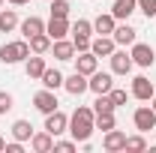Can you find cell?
Returning a JSON list of instances; mask_svg holds the SVG:
<instances>
[{
	"label": "cell",
	"mask_w": 156,
	"mask_h": 153,
	"mask_svg": "<svg viewBox=\"0 0 156 153\" xmlns=\"http://www.w3.org/2000/svg\"><path fill=\"white\" fill-rule=\"evenodd\" d=\"M96 129V114H93V108H87V105H78L72 117H69V132L75 138L78 144H84V141H90V135Z\"/></svg>",
	"instance_id": "6da1fadb"
},
{
	"label": "cell",
	"mask_w": 156,
	"mask_h": 153,
	"mask_svg": "<svg viewBox=\"0 0 156 153\" xmlns=\"http://www.w3.org/2000/svg\"><path fill=\"white\" fill-rule=\"evenodd\" d=\"M30 54H33V51H30V42H27V39H15V42H6V45H0V60H3L6 66L24 63Z\"/></svg>",
	"instance_id": "7a4b0ae2"
},
{
	"label": "cell",
	"mask_w": 156,
	"mask_h": 153,
	"mask_svg": "<svg viewBox=\"0 0 156 153\" xmlns=\"http://www.w3.org/2000/svg\"><path fill=\"white\" fill-rule=\"evenodd\" d=\"M129 48H132L129 54H132V63H135V66L147 69V66H153V63H156V51H153V45H147V42H138V39H135Z\"/></svg>",
	"instance_id": "3957f363"
},
{
	"label": "cell",
	"mask_w": 156,
	"mask_h": 153,
	"mask_svg": "<svg viewBox=\"0 0 156 153\" xmlns=\"http://www.w3.org/2000/svg\"><path fill=\"white\" fill-rule=\"evenodd\" d=\"M132 123H135V129L138 132H153L156 129V111H153V105H141V108H135L132 111Z\"/></svg>",
	"instance_id": "277c9868"
},
{
	"label": "cell",
	"mask_w": 156,
	"mask_h": 153,
	"mask_svg": "<svg viewBox=\"0 0 156 153\" xmlns=\"http://www.w3.org/2000/svg\"><path fill=\"white\" fill-rule=\"evenodd\" d=\"M33 108H36L39 114H51V111H57L60 102H57V96H54V90L42 87L39 93H33Z\"/></svg>",
	"instance_id": "5b68a950"
},
{
	"label": "cell",
	"mask_w": 156,
	"mask_h": 153,
	"mask_svg": "<svg viewBox=\"0 0 156 153\" xmlns=\"http://www.w3.org/2000/svg\"><path fill=\"white\" fill-rule=\"evenodd\" d=\"M114 87V72H93V75H87V90H93V93H108Z\"/></svg>",
	"instance_id": "8992f818"
},
{
	"label": "cell",
	"mask_w": 156,
	"mask_h": 153,
	"mask_svg": "<svg viewBox=\"0 0 156 153\" xmlns=\"http://www.w3.org/2000/svg\"><path fill=\"white\" fill-rule=\"evenodd\" d=\"M42 129H45V132H51L54 135V138H57V135H63V132H69V117L63 114V111H51V114H45V126H42Z\"/></svg>",
	"instance_id": "52a82bcc"
},
{
	"label": "cell",
	"mask_w": 156,
	"mask_h": 153,
	"mask_svg": "<svg viewBox=\"0 0 156 153\" xmlns=\"http://www.w3.org/2000/svg\"><path fill=\"white\" fill-rule=\"evenodd\" d=\"M129 93L135 96L138 102H150V96L156 93V87H153V81H150L147 75H135V78H132V90H129Z\"/></svg>",
	"instance_id": "ba28073f"
},
{
	"label": "cell",
	"mask_w": 156,
	"mask_h": 153,
	"mask_svg": "<svg viewBox=\"0 0 156 153\" xmlns=\"http://www.w3.org/2000/svg\"><path fill=\"white\" fill-rule=\"evenodd\" d=\"M102 147H105V150L108 153H120L123 150V147H126V132H120V129H108V132L102 135Z\"/></svg>",
	"instance_id": "9c48e42d"
},
{
	"label": "cell",
	"mask_w": 156,
	"mask_h": 153,
	"mask_svg": "<svg viewBox=\"0 0 156 153\" xmlns=\"http://www.w3.org/2000/svg\"><path fill=\"white\" fill-rule=\"evenodd\" d=\"M90 51L96 57H111L117 51V42H114V36H96V39H90Z\"/></svg>",
	"instance_id": "30bf717a"
},
{
	"label": "cell",
	"mask_w": 156,
	"mask_h": 153,
	"mask_svg": "<svg viewBox=\"0 0 156 153\" xmlns=\"http://www.w3.org/2000/svg\"><path fill=\"white\" fill-rule=\"evenodd\" d=\"M108 60H111V72H114V75H129L132 66H135V63H132V54H126V51H114Z\"/></svg>",
	"instance_id": "8fae6325"
},
{
	"label": "cell",
	"mask_w": 156,
	"mask_h": 153,
	"mask_svg": "<svg viewBox=\"0 0 156 153\" xmlns=\"http://www.w3.org/2000/svg\"><path fill=\"white\" fill-rule=\"evenodd\" d=\"M99 69V57L93 54V51H81L75 57V72H81V75H93Z\"/></svg>",
	"instance_id": "7c38bea8"
},
{
	"label": "cell",
	"mask_w": 156,
	"mask_h": 153,
	"mask_svg": "<svg viewBox=\"0 0 156 153\" xmlns=\"http://www.w3.org/2000/svg\"><path fill=\"white\" fill-rule=\"evenodd\" d=\"M114 27H117V18L111 12H99L96 18H93V33H99V36H111Z\"/></svg>",
	"instance_id": "4fadbf2b"
},
{
	"label": "cell",
	"mask_w": 156,
	"mask_h": 153,
	"mask_svg": "<svg viewBox=\"0 0 156 153\" xmlns=\"http://www.w3.org/2000/svg\"><path fill=\"white\" fill-rule=\"evenodd\" d=\"M45 33L51 39H66L69 33H72V24L66 18H48V24H45Z\"/></svg>",
	"instance_id": "5bb4252c"
},
{
	"label": "cell",
	"mask_w": 156,
	"mask_h": 153,
	"mask_svg": "<svg viewBox=\"0 0 156 153\" xmlns=\"http://www.w3.org/2000/svg\"><path fill=\"white\" fill-rule=\"evenodd\" d=\"M45 69H48V66H45V57H42V54H30V57L24 60V72H27L30 81H39Z\"/></svg>",
	"instance_id": "9a60e30c"
},
{
	"label": "cell",
	"mask_w": 156,
	"mask_h": 153,
	"mask_svg": "<svg viewBox=\"0 0 156 153\" xmlns=\"http://www.w3.org/2000/svg\"><path fill=\"white\" fill-rule=\"evenodd\" d=\"M51 54L57 60H75V45H72V39H54L51 42Z\"/></svg>",
	"instance_id": "2e32d148"
},
{
	"label": "cell",
	"mask_w": 156,
	"mask_h": 153,
	"mask_svg": "<svg viewBox=\"0 0 156 153\" xmlns=\"http://www.w3.org/2000/svg\"><path fill=\"white\" fill-rule=\"evenodd\" d=\"M30 147H33V153H51L54 150V135L51 132H33V138H30Z\"/></svg>",
	"instance_id": "e0dca14e"
},
{
	"label": "cell",
	"mask_w": 156,
	"mask_h": 153,
	"mask_svg": "<svg viewBox=\"0 0 156 153\" xmlns=\"http://www.w3.org/2000/svg\"><path fill=\"white\" fill-rule=\"evenodd\" d=\"M63 87H66V93H72V96L87 93V75H81V72H72L69 78H63Z\"/></svg>",
	"instance_id": "ac0fdd59"
},
{
	"label": "cell",
	"mask_w": 156,
	"mask_h": 153,
	"mask_svg": "<svg viewBox=\"0 0 156 153\" xmlns=\"http://www.w3.org/2000/svg\"><path fill=\"white\" fill-rule=\"evenodd\" d=\"M132 12H138V0H114V6H111V15L117 21H126Z\"/></svg>",
	"instance_id": "d6986e66"
},
{
	"label": "cell",
	"mask_w": 156,
	"mask_h": 153,
	"mask_svg": "<svg viewBox=\"0 0 156 153\" xmlns=\"http://www.w3.org/2000/svg\"><path fill=\"white\" fill-rule=\"evenodd\" d=\"M18 27H21V36H24V39L36 36V33H45V21L39 18V15H30V18H24Z\"/></svg>",
	"instance_id": "ffe728a7"
},
{
	"label": "cell",
	"mask_w": 156,
	"mask_h": 153,
	"mask_svg": "<svg viewBox=\"0 0 156 153\" xmlns=\"http://www.w3.org/2000/svg\"><path fill=\"white\" fill-rule=\"evenodd\" d=\"M111 36H114L117 45H132V42L138 39V30H135V27H129V24H117Z\"/></svg>",
	"instance_id": "44dd1931"
},
{
	"label": "cell",
	"mask_w": 156,
	"mask_h": 153,
	"mask_svg": "<svg viewBox=\"0 0 156 153\" xmlns=\"http://www.w3.org/2000/svg\"><path fill=\"white\" fill-rule=\"evenodd\" d=\"M27 42H30V51H33V54H48L54 39L48 36V33H36V36H30Z\"/></svg>",
	"instance_id": "7402d4cb"
},
{
	"label": "cell",
	"mask_w": 156,
	"mask_h": 153,
	"mask_svg": "<svg viewBox=\"0 0 156 153\" xmlns=\"http://www.w3.org/2000/svg\"><path fill=\"white\" fill-rule=\"evenodd\" d=\"M18 12L15 9H0V33H12L18 27Z\"/></svg>",
	"instance_id": "603a6c76"
},
{
	"label": "cell",
	"mask_w": 156,
	"mask_h": 153,
	"mask_svg": "<svg viewBox=\"0 0 156 153\" xmlns=\"http://www.w3.org/2000/svg\"><path fill=\"white\" fill-rule=\"evenodd\" d=\"M12 138H15V141H30V138H33L30 120H15V123H12Z\"/></svg>",
	"instance_id": "cb8c5ba5"
},
{
	"label": "cell",
	"mask_w": 156,
	"mask_h": 153,
	"mask_svg": "<svg viewBox=\"0 0 156 153\" xmlns=\"http://www.w3.org/2000/svg\"><path fill=\"white\" fill-rule=\"evenodd\" d=\"M114 111H117V105L111 102V96H108V93H99L96 102H93V114H114Z\"/></svg>",
	"instance_id": "d4e9b609"
},
{
	"label": "cell",
	"mask_w": 156,
	"mask_h": 153,
	"mask_svg": "<svg viewBox=\"0 0 156 153\" xmlns=\"http://www.w3.org/2000/svg\"><path fill=\"white\" fill-rule=\"evenodd\" d=\"M39 81H42V87H48V90H57V87H63V72H57V69H45Z\"/></svg>",
	"instance_id": "484cf974"
},
{
	"label": "cell",
	"mask_w": 156,
	"mask_h": 153,
	"mask_svg": "<svg viewBox=\"0 0 156 153\" xmlns=\"http://www.w3.org/2000/svg\"><path fill=\"white\" fill-rule=\"evenodd\" d=\"M123 150H129V153H141V150H147V138H144V132H138V135H126V147Z\"/></svg>",
	"instance_id": "4316f807"
},
{
	"label": "cell",
	"mask_w": 156,
	"mask_h": 153,
	"mask_svg": "<svg viewBox=\"0 0 156 153\" xmlns=\"http://www.w3.org/2000/svg\"><path fill=\"white\" fill-rule=\"evenodd\" d=\"M72 3L69 0H51V18H69Z\"/></svg>",
	"instance_id": "83f0119b"
},
{
	"label": "cell",
	"mask_w": 156,
	"mask_h": 153,
	"mask_svg": "<svg viewBox=\"0 0 156 153\" xmlns=\"http://www.w3.org/2000/svg\"><path fill=\"white\" fill-rule=\"evenodd\" d=\"M90 33H93V21L78 18L75 24H72V36H90Z\"/></svg>",
	"instance_id": "f1b7e54d"
},
{
	"label": "cell",
	"mask_w": 156,
	"mask_h": 153,
	"mask_svg": "<svg viewBox=\"0 0 156 153\" xmlns=\"http://www.w3.org/2000/svg\"><path fill=\"white\" fill-rule=\"evenodd\" d=\"M114 114H96V129H102V132H108V129H114Z\"/></svg>",
	"instance_id": "f546056e"
},
{
	"label": "cell",
	"mask_w": 156,
	"mask_h": 153,
	"mask_svg": "<svg viewBox=\"0 0 156 153\" xmlns=\"http://www.w3.org/2000/svg\"><path fill=\"white\" fill-rule=\"evenodd\" d=\"M108 96H111V102H114L117 108H120V105H126V99H129V93H126L123 87H111V90H108Z\"/></svg>",
	"instance_id": "4dcf8cb0"
},
{
	"label": "cell",
	"mask_w": 156,
	"mask_h": 153,
	"mask_svg": "<svg viewBox=\"0 0 156 153\" xmlns=\"http://www.w3.org/2000/svg\"><path fill=\"white\" fill-rule=\"evenodd\" d=\"M138 12H144L147 18H156V0H138Z\"/></svg>",
	"instance_id": "1f68e13d"
},
{
	"label": "cell",
	"mask_w": 156,
	"mask_h": 153,
	"mask_svg": "<svg viewBox=\"0 0 156 153\" xmlns=\"http://www.w3.org/2000/svg\"><path fill=\"white\" fill-rule=\"evenodd\" d=\"M12 105H15V99H12V93H6V90H0V114H6V111H12Z\"/></svg>",
	"instance_id": "d6a6232c"
},
{
	"label": "cell",
	"mask_w": 156,
	"mask_h": 153,
	"mask_svg": "<svg viewBox=\"0 0 156 153\" xmlns=\"http://www.w3.org/2000/svg\"><path fill=\"white\" fill-rule=\"evenodd\" d=\"M54 150H60V153H72V150H78V141L72 138V141H57L54 138Z\"/></svg>",
	"instance_id": "836d02e7"
},
{
	"label": "cell",
	"mask_w": 156,
	"mask_h": 153,
	"mask_svg": "<svg viewBox=\"0 0 156 153\" xmlns=\"http://www.w3.org/2000/svg\"><path fill=\"white\" fill-rule=\"evenodd\" d=\"M72 45H75V51H90V36H72Z\"/></svg>",
	"instance_id": "e575fe53"
},
{
	"label": "cell",
	"mask_w": 156,
	"mask_h": 153,
	"mask_svg": "<svg viewBox=\"0 0 156 153\" xmlns=\"http://www.w3.org/2000/svg\"><path fill=\"white\" fill-rule=\"evenodd\" d=\"M3 153H24V141H15V138H12V141L3 147Z\"/></svg>",
	"instance_id": "d590c367"
},
{
	"label": "cell",
	"mask_w": 156,
	"mask_h": 153,
	"mask_svg": "<svg viewBox=\"0 0 156 153\" xmlns=\"http://www.w3.org/2000/svg\"><path fill=\"white\" fill-rule=\"evenodd\" d=\"M9 3H12V6H27L30 0H9Z\"/></svg>",
	"instance_id": "8d00e7d4"
},
{
	"label": "cell",
	"mask_w": 156,
	"mask_h": 153,
	"mask_svg": "<svg viewBox=\"0 0 156 153\" xmlns=\"http://www.w3.org/2000/svg\"><path fill=\"white\" fill-rule=\"evenodd\" d=\"M3 147H6V138H3V135H0V153H3Z\"/></svg>",
	"instance_id": "74e56055"
},
{
	"label": "cell",
	"mask_w": 156,
	"mask_h": 153,
	"mask_svg": "<svg viewBox=\"0 0 156 153\" xmlns=\"http://www.w3.org/2000/svg\"><path fill=\"white\" fill-rule=\"evenodd\" d=\"M150 105H153V111H156V93H153V96H150Z\"/></svg>",
	"instance_id": "f35d334b"
},
{
	"label": "cell",
	"mask_w": 156,
	"mask_h": 153,
	"mask_svg": "<svg viewBox=\"0 0 156 153\" xmlns=\"http://www.w3.org/2000/svg\"><path fill=\"white\" fill-rule=\"evenodd\" d=\"M0 9H3V0H0Z\"/></svg>",
	"instance_id": "ab89813d"
}]
</instances>
